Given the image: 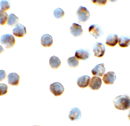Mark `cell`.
Masks as SVG:
<instances>
[{
	"label": "cell",
	"instance_id": "obj_1",
	"mask_svg": "<svg viewBox=\"0 0 130 126\" xmlns=\"http://www.w3.org/2000/svg\"><path fill=\"white\" fill-rule=\"evenodd\" d=\"M113 103L115 109L124 111L130 108V97L124 95L115 97L113 100Z\"/></svg>",
	"mask_w": 130,
	"mask_h": 126
},
{
	"label": "cell",
	"instance_id": "obj_2",
	"mask_svg": "<svg viewBox=\"0 0 130 126\" xmlns=\"http://www.w3.org/2000/svg\"><path fill=\"white\" fill-rule=\"evenodd\" d=\"M76 15L79 23L84 24L87 22L90 18V13L86 7L80 6L76 11Z\"/></svg>",
	"mask_w": 130,
	"mask_h": 126
},
{
	"label": "cell",
	"instance_id": "obj_3",
	"mask_svg": "<svg viewBox=\"0 0 130 126\" xmlns=\"http://www.w3.org/2000/svg\"><path fill=\"white\" fill-rule=\"evenodd\" d=\"M1 43L5 46L6 49L12 48L15 45L16 41L13 35L9 34H5L2 35L1 38Z\"/></svg>",
	"mask_w": 130,
	"mask_h": 126
},
{
	"label": "cell",
	"instance_id": "obj_4",
	"mask_svg": "<svg viewBox=\"0 0 130 126\" xmlns=\"http://www.w3.org/2000/svg\"><path fill=\"white\" fill-rule=\"evenodd\" d=\"M88 31L89 33L96 39L101 37L104 33V28L98 24L91 25Z\"/></svg>",
	"mask_w": 130,
	"mask_h": 126
},
{
	"label": "cell",
	"instance_id": "obj_5",
	"mask_svg": "<svg viewBox=\"0 0 130 126\" xmlns=\"http://www.w3.org/2000/svg\"><path fill=\"white\" fill-rule=\"evenodd\" d=\"M50 90L55 96H59L63 94L64 92V87L60 83L56 82L50 84Z\"/></svg>",
	"mask_w": 130,
	"mask_h": 126
},
{
	"label": "cell",
	"instance_id": "obj_6",
	"mask_svg": "<svg viewBox=\"0 0 130 126\" xmlns=\"http://www.w3.org/2000/svg\"><path fill=\"white\" fill-rule=\"evenodd\" d=\"M91 56L88 49H81L75 51V57L78 60H87Z\"/></svg>",
	"mask_w": 130,
	"mask_h": 126
},
{
	"label": "cell",
	"instance_id": "obj_7",
	"mask_svg": "<svg viewBox=\"0 0 130 126\" xmlns=\"http://www.w3.org/2000/svg\"><path fill=\"white\" fill-rule=\"evenodd\" d=\"M93 51L94 56L98 57H102L105 53V47L102 43H95L93 45Z\"/></svg>",
	"mask_w": 130,
	"mask_h": 126
},
{
	"label": "cell",
	"instance_id": "obj_8",
	"mask_svg": "<svg viewBox=\"0 0 130 126\" xmlns=\"http://www.w3.org/2000/svg\"><path fill=\"white\" fill-rule=\"evenodd\" d=\"M13 34L17 37H23L27 34L26 28L23 25L18 24L13 30Z\"/></svg>",
	"mask_w": 130,
	"mask_h": 126
},
{
	"label": "cell",
	"instance_id": "obj_9",
	"mask_svg": "<svg viewBox=\"0 0 130 126\" xmlns=\"http://www.w3.org/2000/svg\"><path fill=\"white\" fill-rule=\"evenodd\" d=\"M102 84V79L100 78L97 76H94L92 78L89 84V87L93 90H99Z\"/></svg>",
	"mask_w": 130,
	"mask_h": 126
},
{
	"label": "cell",
	"instance_id": "obj_10",
	"mask_svg": "<svg viewBox=\"0 0 130 126\" xmlns=\"http://www.w3.org/2000/svg\"><path fill=\"white\" fill-rule=\"evenodd\" d=\"M81 116V111L77 108L71 109L68 114L69 118L72 121L78 120L80 119Z\"/></svg>",
	"mask_w": 130,
	"mask_h": 126
},
{
	"label": "cell",
	"instance_id": "obj_11",
	"mask_svg": "<svg viewBox=\"0 0 130 126\" xmlns=\"http://www.w3.org/2000/svg\"><path fill=\"white\" fill-rule=\"evenodd\" d=\"M70 32L75 37L80 36L83 34V30L81 26L78 24L73 23L70 28Z\"/></svg>",
	"mask_w": 130,
	"mask_h": 126
},
{
	"label": "cell",
	"instance_id": "obj_12",
	"mask_svg": "<svg viewBox=\"0 0 130 126\" xmlns=\"http://www.w3.org/2000/svg\"><path fill=\"white\" fill-rule=\"evenodd\" d=\"M116 79L115 73L113 71H110L104 75L102 79L106 85H112Z\"/></svg>",
	"mask_w": 130,
	"mask_h": 126
},
{
	"label": "cell",
	"instance_id": "obj_13",
	"mask_svg": "<svg viewBox=\"0 0 130 126\" xmlns=\"http://www.w3.org/2000/svg\"><path fill=\"white\" fill-rule=\"evenodd\" d=\"M105 69L104 67V63L97 65L92 70V75L95 76L102 77L105 73Z\"/></svg>",
	"mask_w": 130,
	"mask_h": 126
},
{
	"label": "cell",
	"instance_id": "obj_14",
	"mask_svg": "<svg viewBox=\"0 0 130 126\" xmlns=\"http://www.w3.org/2000/svg\"><path fill=\"white\" fill-rule=\"evenodd\" d=\"M8 83L13 86H18L20 82V77L15 73H9L8 75Z\"/></svg>",
	"mask_w": 130,
	"mask_h": 126
},
{
	"label": "cell",
	"instance_id": "obj_15",
	"mask_svg": "<svg viewBox=\"0 0 130 126\" xmlns=\"http://www.w3.org/2000/svg\"><path fill=\"white\" fill-rule=\"evenodd\" d=\"M118 35L115 34H109L106 38V44L110 47L115 46L118 43Z\"/></svg>",
	"mask_w": 130,
	"mask_h": 126
},
{
	"label": "cell",
	"instance_id": "obj_16",
	"mask_svg": "<svg viewBox=\"0 0 130 126\" xmlns=\"http://www.w3.org/2000/svg\"><path fill=\"white\" fill-rule=\"evenodd\" d=\"M90 81V77L85 75L78 78L77 80V85L81 88H85L89 86Z\"/></svg>",
	"mask_w": 130,
	"mask_h": 126
},
{
	"label": "cell",
	"instance_id": "obj_17",
	"mask_svg": "<svg viewBox=\"0 0 130 126\" xmlns=\"http://www.w3.org/2000/svg\"><path fill=\"white\" fill-rule=\"evenodd\" d=\"M41 44L44 47H50L53 44V39L51 35L49 34H45L42 36Z\"/></svg>",
	"mask_w": 130,
	"mask_h": 126
},
{
	"label": "cell",
	"instance_id": "obj_18",
	"mask_svg": "<svg viewBox=\"0 0 130 126\" xmlns=\"http://www.w3.org/2000/svg\"><path fill=\"white\" fill-rule=\"evenodd\" d=\"M119 45L121 48H126L130 45V37L127 35H121L119 38Z\"/></svg>",
	"mask_w": 130,
	"mask_h": 126
},
{
	"label": "cell",
	"instance_id": "obj_19",
	"mask_svg": "<svg viewBox=\"0 0 130 126\" xmlns=\"http://www.w3.org/2000/svg\"><path fill=\"white\" fill-rule=\"evenodd\" d=\"M49 64L52 69H56L60 67L61 62L57 57L53 56L50 59Z\"/></svg>",
	"mask_w": 130,
	"mask_h": 126
},
{
	"label": "cell",
	"instance_id": "obj_20",
	"mask_svg": "<svg viewBox=\"0 0 130 126\" xmlns=\"http://www.w3.org/2000/svg\"><path fill=\"white\" fill-rule=\"evenodd\" d=\"M19 21V18L13 13L9 15L8 18L7 24L10 27H15Z\"/></svg>",
	"mask_w": 130,
	"mask_h": 126
},
{
	"label": "cell",
	"instance_id": "obj_21",
	"mask_svg": "<svg viewBox=\"0 0 130 126\" xmlns=\"http://www.w3.org/2000/svg\"><path fill=\"white\" fill-rule=\"evenodd\" d=\"M67 63L69 66L72 68H76L79 65V62L75 56L70 57L67 60Z\"/></svg>",
	"mask_w": 130,
	"mask_h": 126
},
{
	"label": "cell",
	"instance_id": "obj_22",
	"mask_svg": "<svg viewBox=\"0 0 130 126\" xmlns=\"http://www.w3.org/2000/svg\"><path fill=\"white\" fill-rule=\"evenodd\" d=\"M10 1L7 0H2L0 2V6H1V10L3 11H7L10 9Z\"/></svg>",
	"mask_w": 130,
	"mask_h": 126
},
{
	"label": "cell",
	"instance_id": "obj_23",
	"mask_svg": "<svg viewBox=\"0 0 130 126\" xmlns=\"http://www.w3.org/2000/svg\"><path fill=\"white\" fill-rule=\"evenodd\" d=\"M8 14L3 10H0V24L2 26H4L6 24L8 19Z\"/></svg>",
	"mask_w": 130,
	"mask_h": 126
},
{
	"label": "cell",
	"instance_id": "obj_24",
	"mask_svg": "<svg viewBox=\"0 0 130 126\" xmlns=\"http://www.w3.org/2000/svg\"><path fill=\"white\" fill-rule=\"evenodd\" d=\"M65 15V13L62 9L57 8L53 11V16L57 19H60Z\"/></svg>",
	"mask_w": 130,
	"mask_h": 126
},
{
	"label": "cell",
	"instance_id": "obj_25",
	"mask_svg": "<svg viewBox=\"0 0 130 126\" xmlns=\"http://www.w3.org/2000/svg\"><path fill=\"white\" fill-rule=\"evenodd\" d=\"M8 87L7 85L4 83L0 84V95H4L8 92Z\"/></svg>",
	"mask_w": 130,
	"mask_h": 126
},
{
	"label": "cell",
	"instance_id": "obj_26",
	"mask_svg": "<svg viewBox=\"0 0 130 126\" xmlns=\"http://www.w3.org/2000/svg\"><path fill=\"white\" fill-rule=\"evenodd\" d=\"M91 2L97 6H105L107 3L106 0H92Z\"/></svg>",
	"mask_w": 130,
	"mask_h": 126
},
{
	"label": "cell",
	"instance_id": "obj_27",
	"mask_svg": "<svg viewBox=\"0 0 130 126\" xmlns=\"http://www.w3.org/2000/svg\"><path fill=\"white\" fill-rule=\"evenodd\" d=\"M6 73L4 70H1L0 71V81H2L6 78Z\"/></svg>",
	"mask_w": 130,
	"mask_h": 126
},
{
	"label": "cell",
	"instance_id": "obj_28",
	"mask_svg": "<svg viewBox=\"0 0 130 126\" xmlns=\"http://www.w3.org/2000/svg\"><path fill=\"white\" fill-rule=\"evenodd\" d=\"M127 117H128L129 120H130V111H129L128 114V115H127Z\"/></svg>",
	"mask_w": 130,
	"mask_h": 126
},
{
	"label": "cell",
	"instance_id": "obj_29",
	"mask_svg": "<svg viewBox=\"0 0 130 126\" xmlns=\"http://www.w3.org/2000/svg\"></svg>",
	"mask_w": 130,
	"mask_h": 126
}]
</instances>
